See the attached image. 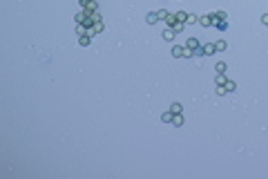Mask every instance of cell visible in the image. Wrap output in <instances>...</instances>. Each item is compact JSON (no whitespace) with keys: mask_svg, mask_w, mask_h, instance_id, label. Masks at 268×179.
Instances as JSON below:
<instances>
[{"mask_svg":"<svg viewBox=\"0 0 268 179\" xmlns=\"http://www.w3.org/2000/svg\"><path fill=\"white\" fill-rule=\"evenodd\" d=\"M199 18H197V14H188V18H186V22H197Z\"/></svg>","mask_w":268,"mask_h":179,"instance_id":"obj_11","label":"cell"},{"mask_svg":"<svg viewBox=\"0 0 268 179\" xmlns=\"http://www.w3.org/2000/svg\"><path fill=\"white\" fill-rule=\"evenodd\" d=\"M188 47H190L192 51L199 49V41H197V38H188Z\"/></svg>","mask_w":268,"mask_h":179,"instance_id":"obj_6","label":"cell"},{"mask_svg":"<svg viewBox=\"0 0 268 179\" xmlns=\"http://www.w3.org/2000/svg\"><path fill=\"white\" fill-rule=\"evenodd\" d=\"M212 18H215V16H203V18H199V22H201L203 27H210V25H212V22H215Z\"/></svg>","mask_w":268,"mask_h":179,"instance_id":"obj_2","label":"cell"},{"mask_svg":"<svg viewBox=\"0 0 268 179\" xmlns=\"http://www.w3.org/2000/svg\"><path fill=\"white\" fill-rule=\"evenodd\" d=\"M223 87H226V92H235V90H237V83H235V81H226V85H223Z\"/></svg>","mask_w":268,"mask_h":179,"instance_id":"obj_5","label":"cell"},{"mask_svg":"<svg viewBox=\"0 0 268 179\" xmlns=\"http://www.w3.org/2000/svg\"><path fill=\"white\" fill-rule=\"evenodd\" d=\"M90 41H92V36H81V41H78V43L85 47V45H90Z\"/></svg>","mask_w":268,"mask_h":179,"instance_id":"obj_10","label":"cell"},{"mask_svg":"<svg viewBox=\"0 0 268 179\" xmlns=\"http://www.w3.org/2000/svg\"><path fill=\"white\" fill-rule=\"evenodd\" d=\"M186 18H188V14H183V11H179V14H177V20L179 22H186Z\"/></svg>","mask_w":268,"mask_h":179,"instance_id":"obj_12","label":"cell"},{"mask_svg":"<svg viewBox=\"0 0 268 179\" xmlns=\"http://www.w3.org/2000/svg\"><path fill=\"white\" fill-rule=\"evenodd\" d=\"M172 123H174V125H183V117H181V112H179V114H174Z\"/></svg>","mask_w":268,"mask_h":179,"instance_id":"obj_8","label":"cell"},{"mask_svg":"<svg viewBox=\"0 0 268 179\" xmlns=\"http://www.w3.org/2000/svg\"><path fill=\"white\" fill-rule=\"evenodd\" d=\"M223 70H226V63H219V65H217V72H219V74H223Z\"/></svg>","mask_w":268,"mask_h":179,"instance_id":"obj_17","label":"cell"},{"mask_svg":"<svg viewBox=\"0 0 268 179\" xmlns=\"http://www.w3.org/2000/svg\"><path fill=\"white\" fill-rule=\"evenodd\" d=\"M261 22H264V25H268V14H264V16H261Z\"/></svg>","mask_w":268,"mask_h":179,"instance_id":"obj_20","label":"cell"},{"mask_svg":"<svg viewBox=\"0 0 268 179\" xmlns=\"http://www.w3.org/2000/svg\"><path fill=\"white\" fill-rule=\"evenodd\" d=\"M217 20H226V11H219V14H217Z\"/></svg>","mask_w":268,"mask_h":179,"instance_id":"obj_18","label":"cell"},{"mask_svg":"<svg viewBox=\"0 0 268 179\" xmlns=\"http://www.w3.org/2000/svg\"><path fill=\"white\" fill-rule=\"evenodd\" d=\"M170 110H172L174 114H179V112H181V103H172V105H170Z\"/></svg>","mask_w":268,"mask_h":179,"instance_id":"obj_9","label":"cell"},{"mask_svg":"<svg viewBox=\"0 0 268 179\" xmlns=\"http://www.w3.org/2000/svg\"><path fill=\"white\" fill-rule=\"evenodd\" d=\"M157 20H159V14H154V11H152V14H147V22H150V25H154Z\"/></svg>","mask_w":268,"mask_h":179,"instance_id":"obj_7","label":"cell"},{"mask_svg":"<svg viewBox=\"0 0 268 179\" xmlns=\"http://www.w3.org/2000/svg\"><path fill=\"white\" fill-rule=\"evenodd\" d=\"M172 119H174V112H172V110H170V112H165V114H163V121H172Z\"/></svg>","mask_w":268,"mask_h":179,"instance_id":"obj_14","label":"cell"},{"mask_svg":"<svg viewBox=\"0 0 268 179\" xmlns=\"http://www.w3.org/2000/svg\"><path fill=\"white\" fill-rule=\"evenodd\" d=\"M217 83L219 85H226V76H223V74H217Z\"/></svg>","mask_w":268,"mask_h":179,"instance_id":"obj_15","label":"cell"},{"mask_svg":"<svg viewBox=\"0 0 268 179\" xmlns=\"http://www.w3.org/2000/svg\"><path fill=\"white\" fill-rule=\"evenodd\" d=\"M174 34H177V31L172 29V27H168V29L163 31V38H165V41H172V38H174Z\"/></svg>","mask_w":268,"mask_h":179,"instance_id":"obj_4","label":"cell"},{"mask_svg":"<svg viewBox=\"0 0 268 179\" xmlns=\"http://www.w3.org/2000/svg\"><path fill=\"white\" fill-rule=\"evenodd\" d=\"M215 47H217L219 51H221V49H226V41H217V43H215Z\"/></svg>","mask_w":268,"mask_h":179,"instance_id":"obj_13","label":"cell"},{"mask_svg":"<svg viewBox=\"0 0 268 179\" xmlns=\"http://www.w3.org/2000/svg\"><path fill=\"white\" fill-rule=\"evenodd\" d=\"M172 29H174V31H181V29H183V22H177V25L172 27Z\"/></svg>","mask_w":268,"mask_h":179,"instance_id":"obj_19","label":"cell"},{"mask_svg":"<svg viewBox=\"0 0 268 179\" xmlns=\"http://www.w3.org/2000/svg\"><path fill=\"white\" fill-rule=\"evenodd\" d=\"M201 51H203V56H210V54H215V51H217V47H215V43H208V45L201 47Z\"/></svg>","mask_w":268,"mask_h":179,"instance_id":"obj_1","label":"cell"},{"mask_svg":"<svg viewBox=\"0 0 268 179\" xmlns=\"http://www.w3.org/2000/svg\"><path fill=\"white\" fill-rule=\"evenodd\" d=\"M226 27H228L226 20H217V29H226Z\"/></svg>","mask_w":268,"mask_h":179,"instance_id":"obj_16","label":"cell"},{"mask_svg":"<svg viewBox=\"0 0 268 179\" xmlns=\"http://www.w3.org/2000/svg\"><path fill=\"white\" fill-rule=\"evenodd\" d=\"M183 51H186V47L174 45V47H172V56H177V58H179V56H183Z\"/></svg>","mask_w":268,"mask_h":179,"instance_id":"obj_3","label":"cell"}]
</instances>
